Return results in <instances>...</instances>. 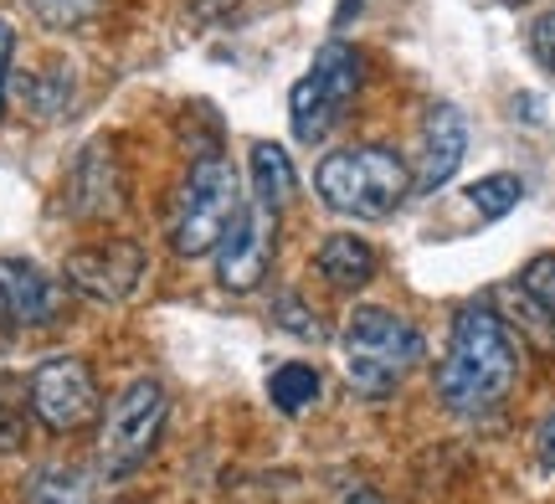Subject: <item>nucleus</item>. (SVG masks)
<instances>
[{"label":"nucleus","instance_id":"nucleus-1","mask_svg":"<svg viewBox=\"0 0 555 504\" xmlns=\"http://www.w3.org/2000/svg\"><path fill=\"white\" fill-rule=\"evenodd\" d=\"M519 376V356L509 340V324L499 320L494 303H463L453 314L448 356L437 365V397L457 417H478L509 397Z\"/></svg>","mask_w":555,"mask_h":504},{"label":"nucleus","instance_id":"nucleus-2","mask_svg":"<svg viewBox=\"0 0 555 504\" xmlns=\"http://www.w3.org/2000/svg\"><path fill=\"white\" fill-rule=\"evenodd\" d=\"M314 191H319V202L330 206V211H339V217L380 222V217H391L406 202L412 170L386 144H345V150L319 160Z\"/></svg>","mask_w":555,"mask_h":504},{"label":"nucleus","instance_id":"nucleus-3","mask_svg":"<svg viewBox=\"0 0 555 504\" xmlns=\"http://www.w3.org/2000/svg\"><path fill=\"white\" fill-rule=\"evenodd\" d=\"M339 350H345V371H350V386L360 397H386L422 361V335H416L412 320H401L397 309L360 303L356 314L345 320Z\"/></svg>","mask_w":555,"mask_h":504},{"label":"nucleus","instance_id":"nucleus-4","mask_svg":"<svg viewBox=\"0 0 555 504\" xmlns=\"http://www.w3.org/2000/svg\"><path fill=\"white\" fill-rule=\"evenodd\" d=\"M237 176L221 155H201L185 181H180L176 211H170V247L180 258H206L217 253L221 237L237 222Z\"/></svg>","mask_w":555,"mask_h":504},{"label":"nucleus","instance_id":"nucleus-5","mask_svg":"<svg viewBox=\"0 0 555 504\" xmlns=\"http://www.w3.org/2000/svg\"><path fill=\"white\" fill-rule=\"evenodd\" d=\"M360 82H365V62H360L356 47L345 41H330L314 57V67L294 82V99H288V114H294V134L304 144L335 134L339 119L356 108Z\"/></svg>","mask_w":555,"mask_h":504},{"label":"nucleus","instance_id":"nucleus-6","mask_svg":"<svg viewBox=\"0 0 555 504\" xmlns=\"http://www.w3.org/2000/svg\"><path fill=\"white\" fill-rule=\"evenodd\" d=\"M26 397H31V417L47 432H82L99 417V382H93V365L82 356L41 361L26 382Z\"/></svg>","mask_w":555,"mask_h":504},{"label":"nucleus","instance_id":"nucleus-7","mask_svg":"<svg viewBox=\"0 0 555 504\" xmlns=\"http://www.w3.org/2000/svg\"><path fill=\"white\" fill-rule=\"evenodd\" d=\"M159 427H165V391H159V382L124 386L119 402L108 406V417H103V468L114 479L134 474L155 453Z\"/></svg>","mask_w":555,"mask_h":504},{"label":"nucleus","instance_id":"nucleus-8","mask_svg":"<svg viewBox=\"0 0 555 504\" xmlns=\"http://www.w3.org/2000/svg\"><path fill=\"white\" fill-rule=\"evenodd\" d=\"M273 247H278V211L273 206L253 202L247 211H237L232 232L217 247V279L227 294H253L268 268H273Z\"/></svg>","mask_w":555,"mask_h":504},{"label":"nucleus","instance_id":"nucleus-9","mask_svg":"<svg viewBox=\"0 0 555 504\" xmlns=\"http://www.w3.org/2000/svg\"><path fill=\"white\" fill-rule=\"evenodd\" d=\"M67 283L99 303H124L144 279V253L134 243H103V247H78L67 253Z\"/></svg>","mask_w":555,"mask_h":504},{"label":"nucleus","instance_id":"nucleus-10","mask_svg":"<svg viewBox=\"0 0 555 504\" xmlns=\"http://www.w3.org/2000/svg\"><path fill=\"white\" fill-rule=\"evenodd\" d=\"M0 309L11 324H52L62 314V288L52 283V273H41L37 262L26 258H0Z\"/></svg>","mask_w":555,"mask_h":504},{"label":"nucleus","instance_id":"nucleus-11","mask_svg":"<svg viewBox=\"0 0 555 504\" xmlns=\"http://www.w3.org/2000/svg\"><path fill=\"white\" fill-rule=\"evenodd\" d=\"M463 150H468V119L453 103H437L422 124V155H416L412 191H437V185L453 181V170L463 165Z\"/></svg>","mask_w":555,"mask_h":504},{"label":"nucleus","instance_id":"nucleus-12","mask_svg":"<svg viewBox=\"0 0 555 504\" xmlns=\"http://www.w3.org/2000/svg\"><path fill=\"white\" fill-rule=\"evenodd\" d=\"M319 273L324 283H335L339 294H356L365 283L376 279V247L356 237V232H335V237H324V247L314 253Z\"/></svg>","mask_w":555,"mask_h":504},{"label":"nucleus","instance_id":"nucleus-13","mask_svg":"<svg viewBox=\"0 0 555 504\" xmlns=\"http://www.w3.org/2000/svg\"><path fill=\"white\" fill-rule=\"evenodd\" d=\"M103 160H108V144H93V150H82L78 170H73V206H78V217H108L119 206V170Z\"/></svg>","mask_w":555,"mask_h":504},{"label":"nucleus","instance_id":"nucleus-14","mask_svg":"<svg viewBox=\"0 0 555 504\" xmlns=\"http://www.w3.org/2000/svg\"><path fill=\"white\" fill-rule=\"evenodd\" d=\"M247 160H253V202L283 211L288 191H294V165H288V155H283V144L258 140Z\"/></svg>","mask_w":555,"mask_h":504},{"label":"nucleus","instance_id":"nucleus-15","mask_svg":"<svg viewBox=\"0 0 555 504\" xmlns=\"http://www.w3.org/2000/svg\"><path fill=\"white\" fill-rule=\"evenodd\" d=\"M268 397H273L278 412H288V417H298L304 406H314L319 402V371L314 365H278L273 376H268Z\"/></svg>","mask_w":555,"mask_h":504},{"label":"nucleus","instance_id":"nucleus-16","mask_svg":"<svg viewBox=\"0 0 555 504\" xmlns=\"http://www.w3.org/2000/svg\"><path fill=\"white\" fill-rule=\"evenodd\" d=\"M499 309H504V314H499L504 324L525 329V335H530V340H535L540 350H555V320L545 314V309H540L535 299H530V294H525V288H519V283L499 294Z\"/></svg>","mask_w":555,"mask_h":504},{"label":"nucleus","instance_id":"nucleus-17","mask_svg":"<svg viewBox=\"0 0 555 504\" xmlns=\"http://www.w3.org/2000/svg\"><path fill=\"white\" fill-rule=\"evenodd\" d=\"M525 196V181L509 176V170H499V176H483L478 185H468V202L483 211V217H509Z\"/></svg>","mask_w":555,"mask_h":504},{"label":"nucleus","instance_id":"nucleus-18","mask_svg":"<svg viewBox=\"0 0 555 504\" xmlns=\"http://www.w3.org/2000/svg\"><path fill=\"white\" fill-rule=\"evenodd\" d=\"M26 382H0V453H16L26 443Z\"/></svg>","mask_w":555,"mask_h":504},{"label":"nucleus","instance_id":"nucleus-19","mask_svg":"<svg viewBox=\"0 0 555 504\" xmlns=\"http://www.w3.org/2000/svg\"><path fill=\"white\" fill-rule=\"evenodd\" d=\"M26 5L52 31H73V26H82V21H93L103 11V0H26Z\"/></svg>","mask_w":555,"mask_h":504},{"label":"nucleus","instance_id":"nucleus-20","mask_svg":"<svg viewBox=\"0 0 555 504\" xmlns=\"http://www.w3.org/2000/svg\"><path fill=\"white\" fill-rule=\"evenodd\" d=\"M273 320L283 324L294 340H324V320H319V314L304 299H298V294H283V299H278Z\"/></svg>","mask_w":555,"mask_h":504},{"label":"nucleus","instance_id":"nucleus-21","mask_svg":"<svg viewBox=\"0 0 555 504\" xmlns=\"http://www.w3.org/2000/svg\"><path fill=\"white\" fill-rule=\"evenodd\" d=\"M519 288H525V294H530V299H535L540 309L555 320V253H545V258H535V262H525Z\"/></svg>","mask_w":555,"mask_h":504},{"label":"nucleus","instance_id":"nucleus-22","mask_svg":"<svg viewBox=\"0 0 555 504\" xmlns=\"http://www.w3.org/2000/svg\"><path fill=\"white\" fill-rule=\"evenodd\" d=\"M530 47H535L540 67L555 73V5L545 11V16H535V26H530Z\"/></svg>","mask_w":555,"mask_h":504},{"label":"nucleus","instance_id":"nucleus-23","mask_svg":"<svg viewBox=\"0 0 555 504\" xmlns=\"http://www.w3.org/2000/svg\"><path fill=\"white\" fill-rule=\"evenodd\" d=\"M535 453H540V464H545V468L555 474V412L545 417V423H540V432H535Z\"/></svg>","mask_w":555,"mask_h":504},{"label":"nucleus","instance_id":"nucleus-24","mask_svg":"<svg viewBox=\"0 0 555 504\" xmlns=\"http://www.w3.org/2000/svg\"><path fill=\"white\" fill-rule=\"evenodd\" d=\"M11 47H16V31L0 21V114H5V73H11Z\"/></svg>","mask_w":555,"mask_h":504},{"label":"nucleus","instance_id":"nucleus-25","mask_svg":"<svg viewBox=\"0 0 555 504\" xmlns=\"http://www.w3.org/2000/svg\"><path fill=\"white\" fill-rule=\"evenodd\" d=\"M345 504H386V500H380L376 489H356V494H350V500H345Z\"/></svg>","mask_w":555,"mask_h":504},{"label":"nucleus","instance_id":"nucleus-26","mask_svg":"<svg viewBox=\"0 0 555 504\" xmlns=\"http://www.w3.org/2000/svg\"><path fill=\"white\" fill-rule=\"evenodd\" d=\"M11 329H16V324L5 320V309H0V350H5V340H11Z\"/></svg>","mask_w":555,"mask_h":504},{"label":"nucleus","instance_id":"nucleus-27","mask_svg":"<svg viewBox=\"0 0 555 504\" xmlns=\"http://www.w3.org/2000/svg\"><path fill=\"white\" fill-rule=\"evenodd\" d=\"M504 5H525V0H504Z\"/></svg>","mask_w":555,"mask_h":504}]
</instances>
